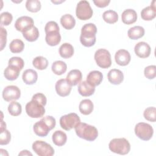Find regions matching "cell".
I'll list each match as a JSON object with an SVG mask.
<instances>
[{"instance_id": "4dcf8cb0", "label": "cell", "mask_w": 156, "mask_h": 156, "mask_svg": "<svg viewBox=\"0 0 156 156\" xmlns=\"http://www.w3.org/2000/svg\"><path fill=\"white\" fill-rule=\"evenodd\" d=\"M51 69L55 74L60 76L66 71L67 65L65 62L61 60H57L52 63Z\"/></svg>"}, {"instance_id": "52a82bcc", "label": "cell", "mask_w": 156, "mask_h": 156, "mask_svg": "<svg viewBox=\"0 0 156 156\" xmlns=\"http://www.w3.org/2000/svg\"><path fill=\"white\" fill-rule=\"evenodd\" d=\"M93 10L87 1H80L77 4L76 14L77 18L80 20H87L93 16Z\"/></svg>"}, {"instance_id": "7dc6e473", "label": "cell", "mask_w": 156, "mask_h": 156, "mask_svg": "<svg viewBox=\"0 0 156 156\" xmlns=\"http://www.w3.org/2000/svg\"><path fill=\"white\" fill-rule=\"evenodd\" d=\"M19 155H32V154L28 151L27 150H23L18 154Z\"/></svg>"}, {"instance_id": "c3c4849f", "label": "cell", "mask_w": 156, "mask_h": 156, "mask_svg": "<svg viewBox=\"0 0 156 156\" xmlns=\"http://www.w3.org/2000/svg\"><path fill=\"white\" fill-rule=\"evenodd\" d=\"M6 129V124L2 120L1 122V131H3Z\"/></svg>"}, {"instance_id": "3957f363", "label": "cell", "mask_w": 156, "mask_h": 156, "mask_svg": "<svg viewBox=\"0 0 156 156\" xmlns=\"http://www.w3.org/2000/svg\"><path fill=\"white\" fill-rule=\"evenodd\" d=\"M109 149L118 154H127L130 150V144L127 140L124 138H114L108 144Z\"/></svg>"}, {"instance_id": "d6a6232c", "label": "cell", "mask_w": 156, "mask_h": 156, "mask_svg": "<svg viewBox=\"0 0 156 156\" xmlns=\"http://www.w3.org/2000/svg\"><path fill=\"white\" fill-rule=\"evenodd\" d=\"M24 44L20 39H15L9 44V49L12 53H20L23 51Z\"/></svg>"}, {"instance_id": "f6af8a7d", "label": "cell", "mask_w": 156, "mask_h": 156, "mask_svg": "<svg viewBox=\"0 0 156 156\" xmlns=\"http://www.w3.org/2000/svg\"><path fill=\"white\" fill-rule=\"evenodd\" d=\"M32 99H35V100L38 101L41 104H43L44 106H45L46 104L47 99H46V98L45 95L44 94H43V93H36V94H35L32 96Z\"/></svg>"}, {"instance_id": "484cf974", "label": "cell", "mask_w": 156, "mask_h": 156, "mask_svg": "<svg viewBox=\"0 0 156 156\" xmlns=\"http://www.w3.org/2000/svg\"><path fill=\"white\" fill-rule=\"evenodd\" d=\"M58 51L60 55L63 58H69L71 57L74 52L73 46L68 43L62 44L59 48Z\"/></svg>"}, {"instance_id": "bcb514c9", "label": "cell", "mask_w": 156, "mask_h": 156, "mask_svg": "<svg viewBox=\"0 0 156 156\" xmlns=\"http://www.w3.org/2000/svg\"><path fill=\"white\" fill-rule=\"evenodd\" d=\"M94 4L96 5V6L100 7V8H104L107 7L109 3L110 2V1L109 0H96L93 1Z\"/></svg>"}, {"instance_id": "44dd1931", "label": "cell", "mask_w": 156, "mask_h": 156, "mask_svg": "<svg viewBox=\"0 0 156 156\" xmlns=\"http://www.w3.org/2000/svg\"><path fill=\"white\" fill-rule=\"evenodd\" d=\"M95 87L91 86L86 80L80 82L78 86V92L82 96H90L94 94Z\"/></svg>"}, {"instance_id": "d6986e66", "label": "cell", "mask_w": 156, "mask_h": 156, "mask_svg": "<svg viewBox=\"0 0 156 156\" xmlns=\"http://www.w3.org/2000/svg\"><path fill=\"white\" fill-rule=\"evenodd\" d=\"M121 20L122 23L126 24H132L136 22L137 13L133 9H126L122 13Z\"/></svg>"}, {"instance_id": "8fae6325", "label": "cell", "mask_w": 156, "mask_h": 156, "mask_svg": "<svg viewBox=\"0 0 156 156\" xmlns=\"http://www.w3.org/2000/svg\"><path fill=\"white\" fill-rule=\"evenodd\" d=\"M34 20L33 19L27 16H23L18 18L15 23V29L22 33L27 31L31 27L34 26Z\"/></svg>"}, {"instance_id": "f546056e", "label": "cell", "mask_w": 156, "mask_h": 156, "mask_svg": "<svg viewBox=\"0 0 156 156\" xmlns=\"http://www.w3.org/2000/svg\"><path fill=\"white\" fill-rule=\"evenodd\" d=\"M39 31L37 27L33 26L27 31L23 33V37L28 41L33 42L36 41L39 37Z\"/></svg>"}, {"instance_id": "1f68e13d", "label": "cell", "mask_w": 156, "mask_h": 156, "mask_svg": "<svg viewBox=\"0 0 156 156\" xmlns=\"http://www.w3.org/2000/svg\"><path fill=\"white\" fill-rule=\"evenodd\" d=\"M103 20L108 24H113L118 21V15L116 12L108 10L105 11L102 14Z\"/></svg>"}, {"instance_id": "ac0fdd59", "label": "cell", "mask_w": 156, "mask_h": 156, "mask_svg": "<svg viewBox=\"0 0 156 156\" xmlns=\"http://www.w3.org/2000/svg\"><path fill=\"white\" fill-rule=\"evenodd\" d=\"M103 80L102 73L99 71H91L87 77V82L91 86L96 87L101 84Z\"/></svg>"}, {"instance_id": "ffe728a7", "label": "cell", "mask_w": 156, "mask_h": 156, "mask_svg": "<svg viewBox=\"0 0 156 156\" xmlns=\"http://www.w3.org/2000/svg\"><path fill=\"white\" fill-rule=\"evenodd\" d=\"M45 40L49 46H57L61 41V35L59 30H52L46 32Z\"/></svg>"}, {"instance_id": "7bdbcfd3", "label": "cell", "mask_w": 156, "mask_h": 156, "mask_svg": "<svg viewBox=\"0 0 156 156\" xmlns=\"http://www.w3.org/2000/svg\"><path fill=\"white\" fill-rule=\"evenodd\" d=\"M41 119L45 122V123L49 126L51 130L53 129L55 127L56 124V121H55V119L54 117L51 116H46L43 118Z\"/></svg>"}, {"instance_id": "ee69618b", "label": "cell", "mask_w": 156, "mask_h": 156, "mask_svg": "<svg viewBox=\"0 0 156 156\" xmlns=\"http://www.w3.org/2000/svg\"><path fill=\"white\" fill-rule=\"evenodd\" d=\"M1 51L3 50L7 43V30L1 27Z\"/></svg>"}, {"instance_id": "d590c367", "label": "cell", "mask_w": 156, "mask_h": 156, "mask_svg": "<svg viewBox=\"0 0 156 156\" xmlns=\"http://www.w3.org/2000/svg\"><path fill=\"white\" fill-rule=\"evenodd\" d=\"M41 7V2L38 0H27L26 2V7L27 10L32 13L40 11Z\"/></svg>"}, {"instance_id": "7a4b0ae2", "label": "cell", "mask_w": 156, "mask_h": 156, "mask_svg": "<svg viewBox=\"0 0 156 156\" xmlns=\"http://www.w3.org/2000/svg\"><path fill=\"white\" fill-rule=\"evenodd\" d=\"M74 129L76 135L79 138L88 141L95 140L98 136V129L94 126L85 122H80Z\"/></svg>"}, {"instance_id": "e0dca14e", "label": "cell", "mask_w": 156, "mask_h": 156, "mask_svg": "<svg viewBox=\"0 0 156 156\" xmlns=\"http://www.w3.org/2000/svg\"><path fill=\"white\" fill-rule=\"evenodd\" d=\"M141 16L142 19L145 21H151L155 18V1H153L150 6H147L141 10Z\"/></svg>"}, {"instance_id": "7402d4cb", "label": "cell", "mask_w": 156, "mask_h": 156, "mask_svg": "<svg viewBox=\"0 0 156 156\" xmlns=\"http://www.w3.org/2000/svg\"><path fill=\"white\" fill-rule=\"evenodd\" d=\"M22 79L26 84L33 85L36 83L37 80L38 74L36 71L32 69H28L23 72Z\"/></svg>"}, {"instance_id": "cb8c5ba5", "label": "cell", "mask_w": 156, "mask_h": 156, "mask_svg": "<svg viewBox=\"0 0 156 156\" xmlns=\"http://www.w3.org/2000/svg\"><path fill=\"white\" fill-rule=\"evenodd\" d=\"M20 71L21 70L17 67L13 65H8L4 71V75L7 80H15L18 77Z\"/></svg>"}, {"instance_id": "60d3db41", "label": "cell", "mask_w": 156, "mask_h": 156, "mask_svg": "<svg viewBox=\"0 0 156 156\" xmlns=\"http://www.w3.org/2000/svg\"><path fill=\"white\" fill-rule=\"evenodd\" d=\"M11 140V134L8 130L5 129L3 131H1L0 135V144L6 145L8 144Z\"/></svg>"}, {"instance_id": "9c48e42d", "label": "cell", "mask_w": 156, "mask_h": 156, "mask_svg": "<svg viewBox=\"0 0 156 156\" xmlns=\"http://www.w3.org/2000/svg\"><path fill=\"white\" fill-rule=\"evenodd\" d=\"M32 149L39 156H52L54 154V148L49 144L41 140L34 142Z\"/></svg>"}, {"instance_id": "83f0119b", "label": "cell", "mask_w": 156, "mask_h": 156, "mask_svg": "<svg viewBox=\"0 0 156 156\" xmlns=\"http://www.w3.org/2000/svg\"><path fill=\"white\" fill-rule=\"evenodd\" d=\"M144 29L143 27L136 26L129 29L127 35L132 40H138L144 36Z\"/></svg>"}, {"instance_id": "b9f144b4", "label": "cell", "mask_w": 156, "mask_h": 156, "mask_svg": "<svg viewBox=\"0 0 156 156\" xmlns=\"http://www.w3.org/2000/svg\"><path fill=\"white\" fill-rule=\"evenodd\" d=\"M44 30L46 33L52 30H60V29L58 24L56 22L51 21L46 24V26L44 27Z\"/></svg>"}, {"instance_id": "f35d334b", "label": "cell", "mask_w": 156, "mask_h": 156, "mask_svg": "<svg viewBox=\"0 0 156 156\" xmlns=\"http://www.w3.org/2000/svg\"><path fill=\"white\" fill-rule=\"evenodd\" d=\"M144 76L149 79H153L156 76L155 65H149L146 66L144 70Z\"/></svg>"}, {"instance_id": "30bf717a", "label": "cell", "mask_w": 156, "mask_h": 156, "mask_svg": "<svg viewBox=\"0 0 156 156\" xmlns=\"http://www.w3.org/2000/svg\"><path fill=\"white\" fill-rule=\"evenodd\" d=\"M21 96L20 88L15 85L5 87L2 91V98L7 102L18 100Z\"/></svg>"}, {"instance_id": "6da1fadb", "label": "cell", "mask_w": 156, "mask_h": 156, "mask_svg": "<svg viewBox=\"0 0 156 156\" xmlns=\"http://www.w3.org/2000/svg\"><path fill=\"white\" fill-rule=\"evenodd\" d=\"M97 27L93 23H87L81 29L80 41L85 47L93 46L96 43Z\"/></svg>"}, {"instance_id": "74e56055", "label": "cell", "mask_w": 156, "mask_h": 156, "mask_svg": "<svg viewBox=\"0 0 156 156\" xmlns=\"http://www.w3.org/2000/svg\"><path fill=\"white\" fill-rule=\"evenodd\" d=\"M8 64L9 65L15 66L19 68L20 70H21L24 66V60L19 57H13L10 58L9 60Z\"/></svg>"}, {"instance_id": "603a6c76", "label": "cell", "mask_w": 156, "mask_h": 156, "mask_svg": "<svg viewBox=\"0 0 156 156\" xmlns=\"http://www.w3.org/2000/svg\"><path fill=\"white\" fill-rule=\"evenodd\" d=\"M82 78V74L80 70L73 69L68 73L66 79L72 86H75L80 82Z\"/></svg>"}, {"instance_id": "836d02e7", "label": "cell", "mask_w": 156, "mask_h": 156, "mask_svg": "<svg viewBox=\"0 0 156 156\" xmlns=\"http://www.w3.org/2000/svg\"><path fill=\"white\" fill-rule=\"evenodd\" d=\"M32 64L35 68L39 70H43L48 67V61L44 57L38 56L34 58L32 61Z\"/></svg>"}, {"instance_id": "5b68a950", "label": "cell", "mask_w": 156, "mask_h": 156, "mask_svg": "<svg viewBox=\"0 0 156 156\" xmlns=\"http://www.w3.org/2000/svg\"><path fill=\"white\" fill-rule=\"evenodd\" d=\"M94 60L97 65L102 68H109L112 65L111 55L105 49H99L94 53Z\"/></svg>"}, {"instance_id": "8992f818", "label": "cell", "mask_w": 156, "mask_h": 156, "mask_svg": "<svg viewBox=\"0 0 156 156\" xmlns=\"http://www.w3.org/2000/svg\"><path fill=\"white\" fill-rule=\"evenodd\" d=\"M135 133L140 139L143 141H148L152 137L154 129L150 124L141 122L136 124Z\"/></svg>"}, {"instance_id": "ab89813d", "label": "cell", "mask_w": 156, "mask_h": 156, "mask_svg": "<svg viewBox=\"0 0 156 156\" xmlns=\"http://www.w3.org/2000/svg\"><path fill=\"white\" fill-rule=\"evenodd\" d=\"M12 15L7 12H3L1 14V26H9L12 21Z\"/></svg>"}, {"instance_id": "4316f807", "label": "cell", "mask_w": 156, "mask_h": 156, "mask_svg": "<svg viewBox=\"0 0 156 156\" xmlns=\"http://www.w3.org/2000/svg\"><path fill=\"white\" fill-rule=\"evenodd\" d=\"M93 108L94 105L92 101L88 99L81 101L79 105L80 112L84 115H88L91 113L93 110Z\"/></svg>"}, {"instance_id": "7c38bea8", "label": "cell", "mask_w": 156, "mask_h": 156, "mask_svg": "<svg viewBox=\"0 0 156 156\" xmlns=\"http://www.w3.org/2000/svg\"><path fill=\"white\" fill-rule=\"evenodd\" d=\"M55 91L57 93L62 97H65L70 94L72 89V85L66 80V79H60L55 83Z\"/></svg>"}, {"instance_id": "2e32d148", "label": "cell", "mask_w": 156, "mask_h": 156, "mask_svg": "<svg viewBox=\"0 0 156 156\" xmlns=\"http://www.w3.org/2000/svg\"><path fill=\"white\" fill-rule=\"evenodd\" d=\"M33 130L34 133L37 135L41 137L47 136L49 131L51 130L49 127V126L41 119L40 121L34 124L33 127Z\"/></svg>"}, {"instance_id": "277c9868", "label": "cell", "mask_w": 156, "mask_h": 156, "mask_svg": "<svg viewBox=\"0 0 156 156\" xmlns=\"http://www.w3.org/2000/svg\"><path fill=\"white\" fill-rule=\"evenodd\" d=\"M44 106L38 101L32 99L26 105V112L27 115L32 118L43 117L45 113Z\"/></svg>"}, {"instance_id": "8d00e7d4", "label": "cell", "mask_w": 156, "mask_h": 156, "mask_svg": "<svg viewBox=\"0 0 156 156\" xmlns=\"http://www.w3.org/2000/svg\"><path fill=\"white\" fill-rule=\"evenodd\" d=\"M144 118L151 122L156 121V109L154 107H149L146 108L143 113Z\"/></svg>"}, {"instance_id": "ba28073f", "label": "cell", "mask_w": 156, "mask_h": 156, "mask_svg": "<svg viewBox=\"0 0 156 156\" xmlns=\"http://www.w3.org/2000/svg\"><path fill=\"white\" fill-rule=\"evenodd\" d=\"M80 122L79 116L75 113H71L62 116L60 119V125L61 127L69 131L74 128Z\"/></svg>"}, {"instance_id": "d4e9b609", "label": "cell", "mask_w": 156, "mask_h": 156, "mask_svg": "<svg viewBox=\"0 0 156 156\" xmlns=\"http://www.w3.org/2000/svg\"><path fill=\"white\" fill-rule=\"evenodd\" d=\"M52 142L58 146H63L67 141L66 134L62 130H56L54 132L52 136Z\"/></svg>"}, {"instance_id": "e575fe53", "label": "cell", "mask_w": 156, "mask_h": 156, "mask_svg": "<svg viewBox=\"0 0 156 156\" xmlns=\"http://www.w3.org/2000/svg\"><path fill=\"white\" fill-rule=\"evenodd\" d=\"M8 111L12 116H17L21 113V105L20 103L13 101L9 104L8 106Z\"/></svg>"}, {"instance_id": "5bb4252c", "label": "cell", "mask_w": 156, "mask_h": 156, "mask_svg": "<svg viewBox=\"0 0 156 156\" xmlns=\"http://www.w3.org/2000/svg\"><path fill=\"white\" fill-rule=\"evenodd\" d=\"M131 56L129 51L126 49H119L115 55L116 63L120 66H126L130 62Z\"/></svg>"}, {"instance_id": "9a60e30c", "label": "cell", "mask_w": 156, "mask_h": 156, "mask_svg": "<svg viewBox=\"0 0 156 156\" xmlns=\"http://www.w3.org/2000/svg\"><path fill=\"white\" fill-rule=\"evenodd\" d=\"M107 78L112 84L119 85L124 80V74L119 69H112L108 73Z\"/></svg>"}, {"instance_id": "f1b7e54d", "label": "cell", "mask_w": 156, "mask_h": 156, "mask_svg": "<svg viewBox=\"0 0 156 156\" xmlns=\"http://www.w3.org/2000/svg\"><path fill=\"white\" fill-rule=\"evenodd\" d=\"M60 23L65 29L71 30L75 26L76 20L71 15L65 14L61 17Z\"/></svg>"}, {"instance_id": "4fadbf2b", "label": "cell", "mask_w": 156, "mask_h": 156, "mask_svg": "<svg viewBox=\"0 0 156 156\" xmlns=\"http://www.w3.org/2000/svg\"><path fill=\"white\" fill-rule=\"evenodd\" d=\"M134 51L136 55L140 58L148 57L151 52V48L150 46L146 42H138L134 48Z\"/></svg>"}]
</instances>
